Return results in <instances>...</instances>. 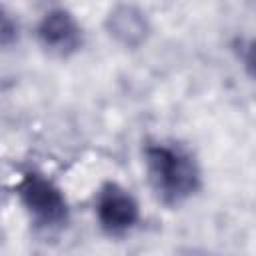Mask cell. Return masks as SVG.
<instances>
[{
  "label": "cell",
  "mask_w": 256,
  "mask_h": 256,
  "mask_svg": "<svg viewBox=\"0 0 256 256\" xmlns=\"http://www.w3.org/2000/svg\"><path fill=\"white\" fill-rule=\"evenodd\" d=\"M144 168L150 188L166 206L188 202L202 186V172L196 158L176 142L146 144Z\"/></svg>",
  "instance_id": "cell-1"
},
{
  "label": "cell",
  "mask_w": 256,
  "mask_h": 256,
  "mask_svg": "<svg viewBox=\"0 0 256 256\" xmlns=\"http://www.w3.org/2000/svg\"><path fill=\"white\" fill-rule=\"evenodd\" d=\"M16 196L30 222L40 230H60L70 220L64 190L46 174L26 172L16 184Z\"/></svg>",
  "instance_id": "cell-2"
},
{
  "label": "cell",
  "mask_w": 256,
  "mask_h": 256,
  "mask_svg": "<svg viewBox=\"0 0 256 256\" xmlns=\"http://www.w3.org/2000/svg\"><path fill=\"white\" fill-rule=\"evenodd\" d=\"M20 40V22L18 18L0 4V48H10Z\"/></svg>",
  "instance_id": "cell-6"
},
{
  "label": "cell",
  "mask_w": 256,
  "mask_h": 256,
  "mask_svg": "<svg viewBox=\"0 0 256 256\" xmlns=\"http://www.w3.org/2000/svg\"><path fill=\"white\" fill-rule=\"evenodd\" d=\"M104 28L118 46L130 48V50L140 48L152 32L148 14L134 4L112 6L104 18Z\"/></svg>",
  "instance_id": "cell-5"
},
{
  "label": "cell",
  "mask_w": 256,
  "mask_h": 256,
  "mask_svg": "<svg viewBox=\"0 0 256 256\" xmlns=\"http://www.w3.org/2000/svg\"><path fill=\"white\" fill-rule=\"evenodd\" d=\"M36 40L44 52L56 58L74 56L84 44V30L78 18L64 6L46 10L36 26Z\"/></svg>",
  "instance_id": "cell-4"
},
{
  "label": "cell",
  "mask_w": 256,
  "mask_h": 256,
  "mask_svg": "<svg viewBox=\"0 0 256 256\" xmlns=\"http://www.w3.org/2000/svg\"><path fill=\"white\" fill-rule=\"evenodd\" d=\"M94 212L102 232L112 238L126 236L140 220V204L136 196L114 180H108L98 188Z\"/></svg>",
  "instance_id": "cell-3"
}]
</instances>
